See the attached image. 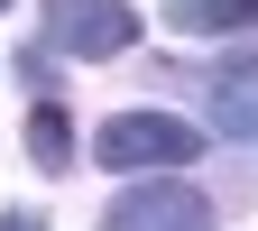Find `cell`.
I'll return each mask as SVG.
<instances>
[{"label":"cell","instance_id":"3","mask_svg":"<svg viewBox=\"0 0 258 231\" xmlns=\"http://www.w3.org/2000/svg\"><path fill=\"white\" fill-rule=\"evenodd\" d=\"M102 231H212V204L184 176H148V185H129L102 213Z\"/></svg>","mask_w":258,"mask_h":231},{"label":"cell","instance_id":"2","mask_svg":"<svg viewBox=\"0 0 258 231\" xmlns=\"http://www.w3.org/2000/svg\"><path fill=\"white\" fill-rule=\"evenodd\" d=\"M129 37H139V10H129V0H55V10H46V56H92V65H102V56H120Z\"/></svg>","mask_w":258,"mask_h":231},{"label":"cell","instance_id":"5","mask_svg":"<svg viewBox=\"0 0 258 231\" xmlns=\"http://www.w3.org/2000/svg\"><path fill=\"white\" fill-rule=\"evenodd\" d=\"M166 19L184 37H231V28H258V0H166Z\"/></svg>","mask_w":258,"mask_h":231},{"label":"cell","instance_id":"1","mask_svg":"<svg viewBox=\"0 0 258 231\" xmlns=\"http://www.w3.org/2000/svg\"><path fill=\"white\" fill-rule=\"evenodd\" d=\"M194 148H203V129L175 120V111H120V120H102V139H92L102 167H194Z\"/></svg>","mask_w":258,"mask_h":231},{"label":"cell","instance_id":"6","mask_svg":"<svg viewBox=\"0 0 258 231\" xmlns=\"http://www.w3.org/2000/svg\"><path fill=\"white\" fill-rule=\"evenodd\" d=\"M28 157H37V167H64V157H74V120H64V102H37V111H28Z\"/></svg>","mask_w":258,"mask_h":231},{"label":"cell","instance_id":"7","mask_svg":"<svg viewBox=\"0 0 258 231\" xmlns=\"http://www.w3.org/2000/svg\"><path fill=\"white\" fill-rule=\"evenodd\" d=\"M0 231H46V222L37 213H0Z\"/></svg>","mask_w":258,"mask_h":231},{"label":"cell","instance_id":"8","mask_svg":"<svg viewBox=\"0 0 258 231\" xmlns=\"http://www.w3.org/2000/svg\"><path fill=\"white\" fill-rule=\"evenodd\" d=\"M0 10H10V0H0Z\"/></svg>","mask_w":258,"mask_h":231},{"label":"cell","instance_id":"4","mask_svg":"<svg viewBox=\"0 0 258 231\" xmlns=\"http://www.w3.org/2000/svg\"><path fill=\"white\" fill-rule=\"evenodd\" d=\"M212 129L258 148V65H231V74L212 83Z\"/></svg>","mask_w":258,"mask_h":231}]
</instances>
